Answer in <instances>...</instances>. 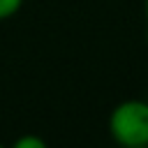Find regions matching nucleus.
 <instances>
[{"mask_svg":"<svg viewBox=\"0 0 148 148\" xmlns=\"http://www.w3.org/2000/svg\"><path fill=\"white\" fill-rule=\"evenodd\" d=\"M146 28H148V0H146ZM146 35H148V30H146Z\"/></svg>","mask_w":148,"mask_h":148,"instance_id":"obj_4","label":"nucleus"},{"mask_svg":"<svg viewBox=\"0 0 148 148\" xmlns=\"http://www.w3.org/2000/svg\"><path fill=\"white\" fill-rule=\"evenodd\" d=\"M109 134L125 148L148 146V99H125L109 116Z\"/></svg>","mask_w":148,"mask_h":148,"instance_id":"obj_1","label":"nucleus"},{"mask_svg":"<svg viewBox=\"0 0 148 148\" xmlns=\"http://www.w3.org/2000/svg\"><path fill=\"white\" fill-rule=\"evenodd\" d=\"M23 7V0H0V21L12 18Z\"/></svg>","mask_w":148,"mask_h":148,"instance_id":"obj_2","label":"nucleus"},{"mask_svg":"<svg viewBox=\"0 0 148 148\" xmlns=\"http://www.w3.org/2000/svg\"><path fill=\"white\" fill-rule=\"evenodd\" d=\"M14 146L16 148H46L44 139H39V136H21Z\"/></svg>","mask_w":148,"mask_h":148,"instance_id":"obj_3","label":"nucleus"}]
</instances>
